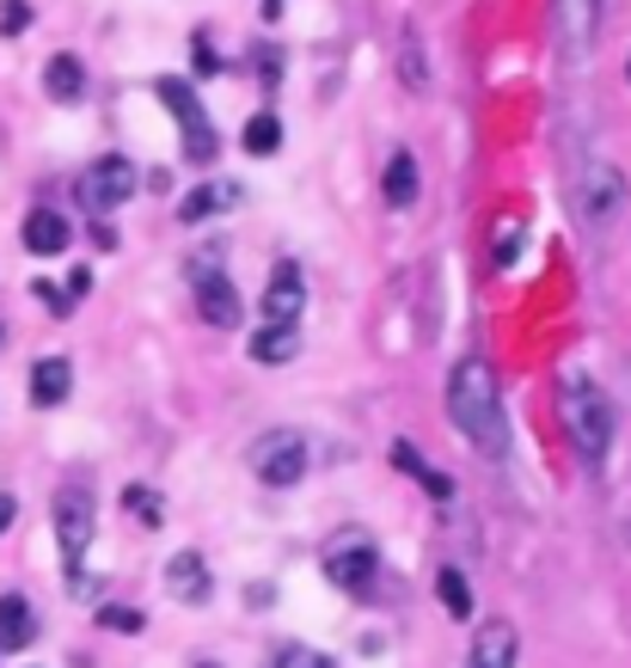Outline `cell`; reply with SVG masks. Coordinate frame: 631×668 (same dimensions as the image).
Masks as SVG:
<instances>
[{"instance_id": "1", "label": "cell", "mask_w": 631, "mask_h": 668, "mask_svg": "<svg viewBox=\"0 0 631 668\" xmlns=\"http://www.w3.org/2000/svg\"><path fill=\"white\" fill-rule=\"evenodd\" d=\"M447 418H454V430H461L478 454L503 460V448H509V423H503V393H497L490 362H478V356L454 362V374H447Z\"/></svg>"}, {"instance_id": "2", "label": "cell", "mask_w": 631, "mask_h": 668, "mask_svg": "<svg viewBox=\"0 0 631 668\" xmlns=\"http://www.w3.org/2000/svg\"><path fill=\"white\" fill-rule=\"evenodd\" d=\"M565 430H570V442H577V454L589 460V466H601L607 448H613V411H607L601 387H589L577 368L565 374Z\"/></svg>"}, {"instance_id": "3", "label": "cell", "mask_w": 631, "mask_h": 668, "mask_svg": "<svg viewBox=\"0 0 631 668\" xmlns=\"http://www.w3.org/2000/svg\"><path fill=\"white\" fill-rule=\"evenodd\" d=\"M570 197H577V215L589 227H613L625 215V178L607 160H582L577 178H570Z\"/></svg>"}, {"instance_id": "4", "label": "cell", "mask_w": 631, "mask_h": 668, "mask_svg": "<svg viewBox=\"0 0 631 668\" xmlns=\"http://www.w3.org/2000/svg\"><path fill=\"white\" fill-rule=\"evenodd\" d=\"M307 466H313V448H307L301 430H263L258 442H251V472H258L263 485L289 491L307 479Z\"/></svg>"}, {"instance_id": "5", "label": "cell", "mask_w": 631, "mask_h": 668, "mask_svg": "<svg viewBox=\"0 0 631 668\" xmlns=\"http://www.w3.org/2000/svg\"><path fill=\"white\" fill-rule=\"evenodd\" d=\"M159 99H166L172 111H178V130H185V160L190 166H215V154H221V135H215V123L203 117V105H197V92L185 86L178 74H166L159 80Z\"/></svg>"}, {"instance_id": "6", "label": "cell", "mask_w": 631, "mask_h": 668, "mask_svg": "<svg viewBox=\"0 0 631 668\" xmlns=\"http://www.w3.org/2000/svg\"><path fill=\"white\" fill-rule=\"evenodd\" d=\"M325 577L338 583L343 595H369L374 577H381V552H374L369 534H338L325 546Z\"/></svg>"}, {"instance_id": "7", "label": "cell", "mask_w": 631, "mask_h": 668, "mask_svg": "<svg viewBox=\"0 0 631 668\" xmlns=\"http://www.w3.org/2000/svg\"><path fill=\"white\" fill-rule=\"evenodd\" d=\"M601 13H607V0H552V38L570 68L589 62L594 38H601Z\"/></svg>"}, {"instance_id": "8", "label": "cell", "mask_w": 631, "mask_h": 668, "mask_svg": "<svg viewBox=\"0 0 631 668\" xmlns=\"http://www.w3.org/2000/svg\"><path fill=\"white\" fill-rule=\"evenodd\" d=\"M55 539H62V564L80 571V558H86V546H93V491L86 485L55 491Z\"/></svg>"}, {"instance_id": "9", "label": "cell", "mask_w": 631, "mask_h": 668, "mask_svg": "<svg viewBox=\"0 0 631 668\" xmlns=\"http://www.w3.org/2000/svg\"><path fill=\"white\" fill-rule=\"evenodd\" d=\"M135 166L123 154H105V160H93V166L80 172V203H86V209L93 215H111L117 209V203H130L135 197Z\"/></svg>"}, {"instance_id": "10", "label": "cell", "mask_w": 631, "mask_h": 668, "mask_svg": "<svg viewBox=\"0 0 631 668\" xmlns=\"http://www.w3.org/2000/svg\"><path fill=\"white\" fill-rule=\"evenodd\" d=\"M301 314H307L301 264H277L270 289H263V326H301Z\"/></svg>"}, {"instance_id": "11", "label": "cell", "mask_w": 631, "mask_h": 668, "mask_svg": "<svg viewBox=\"0 0 631 668\" xmlns=\"http://www.w3.org/2000/svg\"><path fill=\"white\" fill-rule=\"evenodd\" d=\"M166 595L185 602V607H209V595H215L209 558H203V552H178V558L166 564Z\"/></svg>"}, {"instance_id": "12", "label": "cell", "mask_w": 631, "mask_h": 668, "mask_svg": "<svg viewBox=\"0 0 631 668\" xmlns=\"http://www.w3.org/2000/svg\"><path fill=\"white\" fill-rule=\"evenodd\" d=\"M197 307H203V319H209L215 331H234V326H239V314H246V307H239V289L227 282L221 270L197 276Z\"/></svg>"}, {"instance_id": "13", "label": "cell", "mask_w": 631, "mask_h": 668, "mask_svg": "<svg viewBox=\"0 0 631 668\" xmlns=\"http://www.w3.org/2000/svg\"><path fill=\"white\" fill-rule=\"evenodd\" d=\"M473 668H515V626L509 619H485L473 631Z\"/></svg>"}, {"instance_id": "14", "label": "cell", "mask_w": 631, "mask_h": 668, "mask_svg": "<svg viewBox=\"0 0 631 668\" xmlns=\"http://www.w3.org/2000/svg\"><path fill=\"white\" fill-rule=\"evenodd\" d=\"M68 239H74V227H68L55 209H31L25 215V251H38V258H62Z\"/></svg>"}, {"instance_id": "15", "label": "cell", "mask_w": 631, "mask_h": 668, "mask_svg": "<svg viewBox=\"0 0 631 668\" xmlns=\"http://www.w3.org/2000/svg\"><path fill=\"white\" fill-rule=\"evenodd\" d=\"M68 393H74V368H68L62 356H38V368H31V399H38L43 411H55Z\"/></svg>"}, {"instance_id": "16", "label": "cell", "mask_w": 631, "mask_h": 668, "mask_svg": "<svg viewBox=\"0 0 631 668\" xmlns=\"http://www.w3.org/2000/svg\"><path fill=\"white\" fill-rule=\"evenodd\" d=\"M294 356H301V331L294 326H258L251 331V362L282 368V362H294Z\"/></svg>"}, {"instance_id": "17", "label": "cell", "mask_w": 631, "mask_h": 668, "mask_svg": "<svg viewBox=\"0 0 631 668\" xmlns=\"http://www.w3.org/2000/svg\"><path fill=\"white\" fill-rule=\"evenodd\" d=\"M38 638V614L25 595H0V650H25Z\"/></svg>"}, {"instance_id": "18", "label": "cell", "mask_w": 631, "mask_h": 668, "mask_svg": "<svg viewBox=\"0 0 631 668\" xmlns=\"http://www.w3.org/2000/svg\"><path fill=\"white\" fill-rule=\"evenodd\" d=\"M393 466H399V472H411V479H423V491H430L435 503H454V479H447V472H435L430 460H423L417 448L405 442V435L393 442Z\"/></svg>"}, {"instance_id": "19", "label": "cell", "mask_w": 631, "mask_h": 668, "mask_svg": "<svg viewBox=\"0 0 631 668\" xmlns=\"http://www.w3.org/2000/svg\"><path fill=\"white\" fill-rule=\"evenodd\" d=\"M227 203H239V184H227V178H209V184H197V191H190L185 197V209H178V222H209V215H221Z\"/></svg>"}, {"instance_id": "20", "label": "cell", "mask_w": 631, "mask_h": 668, "mask_svg": "<svg viewBox=\"0 0 631 668\" xmlns=\"http://www.w3.org/2000/svg\"><path fill=\"white\" fill-rule=\"evenodd\" d=\"M417 191H423L417 160H411L405 147H399V154L386 160V203H393V209H411V203H417Z\"/></svg>"}, {"instance_id": "21", "label": "cell", "mask_w": 631, "mask_h": 668, "mask_svg": "<svg viewBox=\"0 0 631 668\" xmlns=\"http://www.w3.org/2000/svg\"><path fill=\"white\" fill-rule=\"evenodd\" d=\"M43 92H50L55 105L80 99V92H86V68H80L74 55H50V68H43Z\"/></svg>"}, {"instance_id": "22", "label": "cell", "mask_w": 631, "mask_h": 668, "mask_svg": "<svg viewBox=\"0 0 631 668\" xmlns=\"http://www.w3.org/2000/svg\"><path fill=\"white\" fill-rule=\"evenodd\" d=\"M435 595H442V607H447V619H473V583L447 564L442 577H435Z\"/></svg>"}, {"instance_id": "23", "label": "cell", "mask_w": 631, "mask_h": 668, "mask_svg": "<svg viewBox=\"0 0 631 668\" xmlns=\"http://www.w3.org/2000/svg\"><path fill=\"white\" fill-rule=\"evenodd\" d=\"M239 142H246V154H277V147H282V123L270 117V111H258V117L246 123V135H239Z\"/></svg>"}, {"instance_id": "24", "label": "cell", "mask_w": 631, "mask_h": 668, "mask_svg": "<svg viewBox=\"0 0 631 668\" xmlns=\"http://www.w3.org/2000/svg\"><path fill=\"white\" fill-rule=\"evenodd\" d=\"M515 251H521V215H509V222L490 227V264H515Z\"/></svg>"}, {"instance_id": "25", "label": "cell", "mask_w": 631, "mask_h": 668, "mask_svg": "<svg viewBox=\"0 0 631 668\" xmlns=\"http://www.w3.org/2000/svg\"><path fill=\"white\" fill-rule=\"evenodd\" d=\"M123 503L135 510V522H142V527H159V522H166V503H159L147 485H130V491H123Z\"/></svg>"}, {"instance_id": "26", "label": "cell", "mask_w": 631, "mask_h": 668, "mask_svg": "<svg viewBox=\"0 0 631 668\" xmlns=\"http://www.w3.org/2000/svg\"><path fill=\"white\" fill-rule=\"evenodd\" d=\"M0 31H7V38L31 31V0H0Z\"/></svg>"}, {"instance_id": "27", "label": "cell", "mask_w": 631, "mask_h": 668, "mask_svg": "<svg viewBox=\"0 0 631 668\" xmlns=\"http://www.w3.org/2000/svg\"><path fill=\"white\" fill-rule=\"evenodd\" d=\"M270 668H338L331 656H319V650H277V662Z\"/></svg>"}, {"instance_id": "28", "label": "cell", "mask_w": 631, "mask_h": 668, "mask_svg": "<svg viewBox=\"0 0 631 668\" xmlns=\"http://www.w3.org/2000/svg\"><path fill=\"white\" fill-rule=\"evenodd\" d=\"M99 626H111V631H142V614H135V607H99Z\"/></svg>"}, {"instance_id": "29", "label": "cell", "mask_w": 631, "mask_h": 668, "mask_svg": "<svg viewBox=\"0 0 631 668\" xmlns=\"http://www.w3.org/2000/svg\"><path fill=\"white\" fill-rule=\"evenodd\" d=\"M197 74H221V55H215L203 38H197Z\"/></svg>"}, {"instance_id": "30", "label": "cell", "mask_w": 631, "mask_h": 668, "mask_svg": "<svg viewBox=\"0 0 631 668\" xmlns=\"http://www.w3.org/2000/svg\"><path fill=\"white\" fill-rule=\"evenodd\" d=\"M93 246L111 251V246H117V227H111V222H93Z\"/></svg>"}, {"instance_id": "31", "label": "cell", "mask_w": 631, "mask_h": 668, "mask_svg": "<svg viewBox=\"0 0 631 668\" xmlns=\"http://www.w3.org/2000/svg\"><path fill=\"white\" fill-rule=\"evenodd\" d=\"M13 515H19V503L7 497V491H0V534H7V527H13Z\"/></svg>"}, {"instance_id": "32", "label": "cell", "mask_w": 631, "mask_h": 668, "mask_svg": "<svg viewBox=\"0 0 631 668\" xmlns=\"http://www.w3.org/2000/svg\"><path fill=\"white\" fill-rule=\"evenodd\" d=\"M197 668H221V662H197Z\"/></svg>"}, {"instance_id": "33", "label": "cell", "mask_w": 631, "mask_h": 668, "mask_svg": "<svg viewBox=\"0 0 631 668\" xmlns=\"http://www.w3.org/2000/svg\"><path fill=\"white\" fill-rule=\"evenodd\" d=\"M625 80H631V62H625Z\"/></svg>"}]
</instances>
